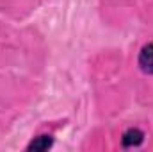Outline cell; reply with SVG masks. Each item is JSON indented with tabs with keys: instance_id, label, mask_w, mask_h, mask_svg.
Listing matches in <instances>:
<instances>
[{
	"instance_id": "cell-1",
	"label": "cell",
	"mask_w": 153,
	"mask_h": 152,
	"mask_svg": "<svg viewBox=\"0 0 153 152\" xmlns=\"http://www.w3.org/2000/svg\"><path fill=\"white\" fill-rule=\"evenodd\" d=\"M137 65H139L143 74L153 75V43H148L141 48L139 57H137Z\"/></svg>"
},
{
	"instance_id": "cell-3",
	"label": "cell",
	"mask_w": 153,
	"mask_h": 152,
	"mask_svg": "<svg viewBox=\"0 0 153 152\" xmlns=\"http://www.w3.org/2000/svg\"><path fill=\"white\" fill-rule=\"evenodd\" d=\"M52 145H53V138L50 134H41V136L34 138L27 145V150L29 152H45V150H48Z\"/></svg>"
},
{
	"instance_id": "cell-2",
	"label": "cell",
	"mask_w": 153,
	"mask_h": 152,
	"mask_svg": "<svg viewBox=\"0 0 153 152\" xmlns=\"http://www.w3.org/2000/svg\"><path fill=\"white\" fill-rule=\"evenodd\" d=\"M144 132L141 131V129H137V127H130V129H126L125 132H123V138H121V143H123V147H126V149H132V147H139L143 141H144Z\"/></svg>"
}]
</instances>
